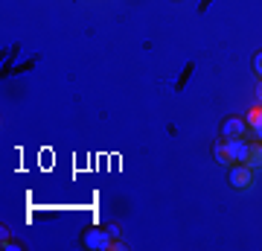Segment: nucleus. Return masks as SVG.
<instances>
[{
    "mask_svg": "<svg viewBox=\"0 0 262 251\" xmlns=\"http://www.w3.org/2000/svg\"><path fill=\"white\" fill-rule=\"evenodd\" d=\"M245 152H248V140H242V138H222V140H215V146H213L215 161L227 164V167L245 164Z\"/></svg>",
    "mask_w": 262,
    "mask_h": 251,
    "instance_id": "1",
    "label": "nucleus"
},
{
    "mask_svg": "<svg viewBox=\"0 0 262 251\" xmlns=\"http://www.w3.org/2000/svg\"><path fill=\"white\" fill-rule=\"evenodd\" d=\"M227 178H230V187H236V190H248L251 181H253V169L248 167V164H233L230 172H227Z\"/></svg>",
    "mask_w": 262,
    "mask_h": 251,
    "instance_id": "2",
    "label": "nucleus"
},
{
    "mask_svg": "<svg viewBox=\"0 0 262 251\" xmlns=\"http://www.w3.org/2000/svg\"><path fill=\"white\" fill-rule=\"evenodd\" d=\"M111 234H108V228H96V231H88L84 234V245L91 251H108L111 248Z\"/></svg>",
    "mask_w": 262,
    "mask_h": 251,
    "instance_id": "3",
    "label": "nucleus"
},
{
    "mask_svg": "<svg viewBox=\"0 0 262 251\" xmlns=\"http://www.w3.org/2000/svg\"><path fill=\"white\" fill-rule=\"evenodd\" d=\"M251 129L245 117H227L222 123V138H245V131Z\"/></svg>",
    "mask_w": 262,
    "mask_h": 251,
    "instance_id": "4",
    "label": "nucleus"
},
{
    "mask_svg": "<svg viewBox=\"0 0 262 251\" xmlns=\"http://www.w3.org/2000/svg\"><path fill=\"white\" fill-rule=\"evenodd\" d=\"M245 164L251 169L262 167V140H248V152H245Z\"/></svg>",
    "mask_w": 262,
    "mask_h": 251,
    "instance_id": "5",
    "label": "nucleus"
},
{
    "mask_svg": "<svg viewBox=\"0 0 262 251\" xmlns=\"http://www.w3.org/2000/svg\"><path fill=\"white\" fill-rule=\"evenodd\" d=\"M245 120H248V126H251V129H259V126H262V103L253 105L251 111L245 114Z\"/></svg>",
    "mask_w": 262,
    "mask_h": 251,
    "instance_id": "6",
    "label": "nucleus"
},
{
    "mask_svg": "<svg viewBox=\"0 0 262 251\" xmlns=\"http://www.w3.org/2000/svg\"><path fill=\"white\" fill-rule=\"evenodd\" d=\"M253 70H256V76H259V82H262V50L253 56Z\"/></svg>",
    "mask_w": 262,
    "mask_h": 251,
    "instance_id": "7",
    "label": "nucleus"
},
{
    "mask_svg": "<svg viewBox=\"0 0 262 251\" xmlns=\"http://www.w3.org/2000/svg\"><path fill=\"white\" fill-rule=\"evenodd\" d=\"M256 103H262V82L256 85Z\"/></svg>",
    "mask_w": 262,
    "mask_h": 251,
    "instance_id": "8",
    "label": "nucleus"
}]
</instances>
